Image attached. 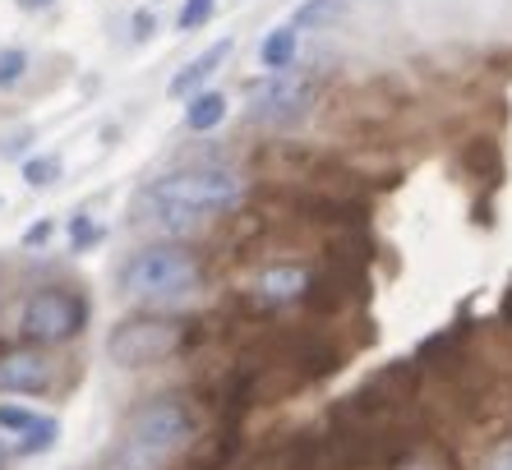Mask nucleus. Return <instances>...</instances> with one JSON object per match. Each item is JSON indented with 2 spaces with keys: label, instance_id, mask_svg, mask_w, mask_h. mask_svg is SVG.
<instances>
[{
  "label": "nucleus",
  "instance_id": "obj_1",
  "mask_svg": "<svg viewBox=\"0 0 512 470\" xmlns=\"http://www.w3.org/2000/svg\"><path fill=\"white\" fill-rule=\"evenodd\" d=\"M190 429H194L190 411H185L180 401H171V397L148 401V406H139V411L130 415V424H125L116 466L120 470H157V466H167L180 447L190 443Z\"/></svg>",
  "mask_w": 512,
  "mask_h": 470
},
{
  "label": "nucleus",
  "instance_id": "obj_2",
  "mask_svg": "<svg viewBox=\"0 0 512 470\" xmlns=\"http://www.w3.org/2000/svg\"><path fill=\"white\" fill-rule=\"evenodd\" d=\"M194 282H199V259L176 245L139 249L120 268V291L130 300H176V295L194 291Z\"/></svg>",
  "mask_w": 512,
  "mask_h": 470
},
{
  "label": "nucleus",
  "instance_id": "obj_3",
  "mask_svg": "<svg viewBox=\"0 0 512 470\" xmlns=\"http://www.w3.org/2000/svg\"><path fill=\"white\" fill-rule=\"evenodd\" d=\"M148 199L157 203H185V208L213 212L240 203V176L227 166H194V171H171V176L148 185Z\"/></svg>",
  "mask_w": 512,
  "mask_h": 470
},
{
  "label": "nucleus",
  "instance_id": "obj_4",
  "mask_svg": "<svg viewBox=\"0 0 512 470\" xmlns=\"http://www.w3.org/2000/svg\"><path fill=\"white\" fill-rule=\"evenodd\" d=\"M176 346H180V328L171 318H130V323H120L107 337L111 365H120V369L157 365V360L176 355Z\"/></svg>",
  "mask_w": 512,
  "mask_h": 470
},
{
  "label": "nucleus",
  "instance_id": "obj_5",
  "mask_svg": "<svg viewBox=\"0 0 512 470\" xmlns=\"http://www.w3.org/2000/svg\"><path fill=\"white\" fill-rule=\"evenodd\" d=\"M310 102H314L310 79H300V74H273V79H263L259 88H254L250 120L282 130V125H296V120L310 111Z\"/></svg>",
  "mask_w": 512,
  "mask_h": 470
},
{
  "label": "nucleus",
  "instance_id": "obj_6",
  "mask_svg": "<svg viewBox=\"0 0 512 470\" xmlns=\"http://www.w3.org/2000/svg\"><path fill=\"white\" fill-rule=\"evenodd\" d=\"M79 328H84V309H79V300H74L70 291H60V286L37 291L24 309V332L33 341H42V346L74 337Z\"/></svg>",
  "mask_w": 512,
  "mask_h": 470
},
{
  "label": "nucleus",
  "instance_id": "obj_7",
  "mask_svg": "<svg viewBox=\"0 0 512 470\" xmlns=\"http://www.w3.org/2000/svg\"><path fill=\"white\" fill-rule=\"evenodd\" d=\"M231 47H236V42H231V37H222V42H213L208 51H199V56H194L190 65H185V70H180L176 79L167 83V93H171V97H190V93H199L203 83H208L217 70H222V60L231 56Z\"/></svg>",
  "mask_w": 512,
  "mask_h": 470
},
{
  "label": "nucleus",
  "instance_id": "obj_8",
  "mask_svg": "<svg viewBox=\"0 0 512 470\" xmlns=\"http://www.w3.org/2000/svg\"><path fill=\"white\" fill-rule=\"evenodd\" d=\"M47 388V360L37 355H5L0 360V392H37Z\"/></svg>",
  "mask_w": 512,
  "mask_h": 470
},
{
  "label": "nucleus",
  "instance_id": "obj_9",
  "mask_svg": "<svg viewBox=\"0 0 512 470\" xmlns=\"http://www.w3.org/2000/svg\"><path fill=\"white\" fill-rule=\"evenodd\" d=\"M296 42H300V33L291 24L273 28V33L263 37V47H259V65L268 74H286L291 65H296Z\"/></svg>",
  "mask_w": 512,
  "mask_h": 470
},
{
  "label": "nucleus",
  "instance_id": "obj_10",
  "mask_svg": "<svg viewBox=\"0 0 512 470\" xmlns=\"http://www.w3.org/2000/svg\"><path fill=\"white\" fill-rule=\"evenodd\" d=\"M143 217L153 226H162V231L171 235H190L194 226L203 222L199 208H185V203H157V199H143Z\"/></svg>",
  "mask_w": 512,
  "mask_h": 470
},
{
  "label": "nucleus",
  "instance_id": "obj_11",
  "mask_svg": "<svg viewBox=\"0 0 512 470\" xmlns=\"http://www.w3.org/2000/svg\"><path fill=\"white\" fill-rule=\"evenodd\" d=\"M222 120H227V97L222 93H194L190 106H185V125H190L194 134L217 130Z\"/></svg>",
  "mask_w": 512,
  "mask_h": 470
},
{
  "label": "nucleus",
  "instance_id": "obj_12",
  "mask_svg": "<svg viewBox=\"0 0 512 470\" xmlns=\"http://www.w3.org/2000/svg\"><path fill=\"white\" fill-rule=\"evenodd\" d=\"M346 14V0H305L296 14H291V28L296 33H314V28H333Z\"/></svg>",
  "mask_w": 512,
  "mask_h": 470
},
{
  "label": "nucleus",
  "instance_id": "obj_13",
  "mask_svg": "<svg viewBox=\"0 0 512 470\" xmlns=\"http://www.w3.org/2000/svg\"><path fill=\"white\" fill-rule=\"evenodd\" d=\"M305 268H291V263H282V268H268L259 277V295H268V300H296L300 291H305Z\"/></svg>",
  "mask_w": 512,
  "mask_h": 470
},
{
  "label": "nucleus",
  "instance_id": "obj_14",
  "mask_svg": "<svg viewBox=\"0 0 512 470\" xmlns=\"http://www.w3.org/2000/svg\"><path fill=\"white\" fill-rule=\"evenodd\" d=\"M24 180L33 189H51L60 180V157H28V162H24Z\"/></svg>",
  "mask_w": 512,
  "mask_h": 470
},
{
  "label": "nucleus",
  "instance_id": "obj_15",
  "mask_svg": "<svg viewBox=\"0 0 512 470\" xmlns=\"http://www.w3.org/2000/svg\"><path fill=\"white\" fill-rule=\"evenodd\" d=\"M56 434H60V424L51 415H37V424L24 434V443H19V452H47V447H56Z\"/></svg>",
  "mask_w": 512,
  "mask_h": 470
},
{
  "label": "nucleus",
  "instance_id": "obj_16",
  "mask_svg": "<svg viewBox=\"0 0 512 470\" xmlns=\"http://www.w3.org/2000/svg\"><path fill=\"white\" fill-rule=\"evenodd\" d=\"M24 74H28V51H19V47L0 51V88H14Z\"/></svg>",
  "mask_w": 512,
  "mask_h": 470
},
{
  "label": "nucleus",
  "instance_id": "obj_17",
  "mask_svg": "<svg viewBox=\"0 0 512 470\" xmlns=\"http://www.w3.org/2000/svg\"><path fill=\"white\" fill-rule=\"evenodd\" d=\"M37 424L33 411H24V406H0V434H28Z\"/></svg>",
  "mask_w": 512,
  "mask_h": 470
},
{
  "label": "nucleus",
  "instance_id": "obj_18",
  "mask_svg": "<svg viewBox=\"0 0 512 470\" xmlns=\"http://www.w3.org/2000/svg\"><path fill=\"white\" fill-rule=\"evenodd\" d=\"M213 19V0H185V10H180V33H194Z\"/></svg>",
  "mask_w": 512,
  "mask_h": 470
},
{
  "label": "nucleus",
  "instance_id": "obj_19",
  "mask_svg": "<svg viewBox=\"0 0 512 470\" xmlns=\"http://www.w3.org/2000/svg\"><path fill=\"white\" fill-rule=\"evenodd\" d=\"M70 240H74V249H88V245H97V240H102V231H97L88 217H74V222H70Z\"/></svg>",
  "mask_w": 512,
  "mask_h": 470
},
{
  "label": "nucleus",
  "instance_id": "obj_20",
  "mask_svg": "<svg viewBox=\"0 0 512 470\" xmlns=\"http://www.w3.org/2000/svg\"><path fill=\"white\" fill-rule=\"evenodd\" d=\"M485 470H512V438H508V443H499L494 452H489Z\"/></svg>",
  "mask_w": 512,
  "mask_h": 470
},
{
  "label": "nucleus",
  "instance_id": "obj_21",
  "mask_svg": "<svg viewBox=\"0 0 512 470\" xmlns=\"http://www.w3.org/2000/svg\"><path fill=\"white\" fill-rule=\"evenodd\" d=\"M47 240H51V222H47V217L24 231V249H37V245H47Z\"/></svg>",
  "mask_w": 512,
  "mask_h": 470
},
{
  "label": "nucleus",
  "instance_id": "obj_22",
  "mask_svg": "<svg viewBox=\"0 0 512 470\" xmlns=\"http://www.w3.org/2000/svg\"><path fill=\"white\" fill-rule=\"evenodd\" d=\"M28 139H33V134H28V130H14L10 139L0 143V157H19V153H24V148H28Z\"/></svg>",
  "mask_w": 512,
  "mask_h": 470
},
{
  "label": "nucleus",
  "instance_id": "obj_23",
  "mask_svg": "<svg viewBox=\"0 0 512 470\" xmlns=\"http://www.w3.org/2000/svg\"><path fill=\"white\" fill-rule=\"evenodd\" d=\"M153 28H157V14L153 10H139V14H134V42L153 37Z\"/></svg>",
  "mask_w": 512,
  "mask_h": 470
},
{
  "label": "nucleus",
  "instance_id": "obj_24",
  "mask_svg": "<svg viewBox=\"0 0 512 470\" xmlns=\"http://www.w3.org/2000/svg\"><path fill=\"white\" fill-rule=\"evenodd\" d=\"M14 5H19V10H28V14H33V10H47L51 0H14Z\"/></svg>",
  "mask_w": 512,
  "mask_h": 470
},
{
  "label": "nucleus",
  "instance_id": "obj_25",
  "mask_svg": "<svg viewBox=\"0 0 512 470\" xmlns=\"http://www.w3.org/2000/svg\"><path fill=\"white\" fill-rule=\"evenodd\" d=\"M503 318L512 323V291H508V300H503Z\"/></svg>",
  "mask_w": 512,
  "mask_h": 470
},
{
  "label": "nucleus",
  "instance_id": "obj_26",
  "mask_svg": "<svg viewBox=\"0 0 512 470\" xmlns=\"http://www.w3.org/2000/svg\"><path fill=\"white\" fill-rule=\"evenodd\" d=\"M0 466H5V447H0Z\"/></svg>",
  "mask_w": 512,
  "mask_h": 470
}]
</instances>
